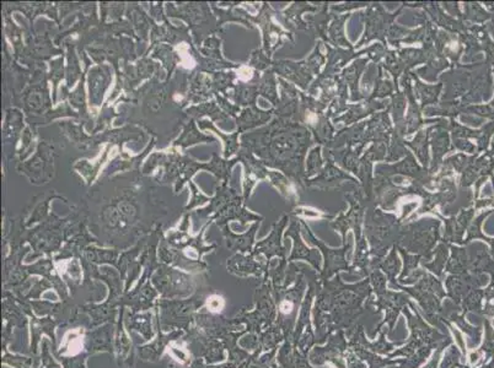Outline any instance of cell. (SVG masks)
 <instances>
[{
  "instance_id": "14",
  "label": "cell",
  "mask_w": 494,
  "mask_h": 368,
  "mask_svg": "<svg viewBox=\"0 0 494 368\" xmlns=\"http://www.w3.org/2000/svg\"><path fill=\"white\" fill-rule=\"evenodd\" d=\"M389 103L385 101L378 102L376 100H370L367 98L363 102L357 103V104H348L346 113L341 117H335L333 122L335 123H344V125H354L355 122H359L360 120L365 118L367 116L374 113L379 109H389Z\"/></svg>"
},
{
  "instance_id": "27",
  "label": "cell",
  "mask_w": 494,
  "mask_h": 368,
  "mask_svg": "<svg viewBox=\"0 0 494 368\" xmlns=\"http://www.w3.org/2000/svg\"><path fill=\"white\" fill-rule=\"evenodd\" d=\"M324 165V160L321 156V147H316L310 151L308 161H306V179L312 177L317 172H321Z\"/></svg>"
},
{
  "instance_id": "10",
  "label": "cell",
  "mask_w": 494,
  "mask_h": 368,
  "mask_svg": "<svg viewBox=\"0 0 494 368\" xmlns=\"http://www.w3.org/2000/svg\"><path fill=\"white\" fill-rule=\"evenodd\" d=\"M327 49V65L325 71L320 76L325 79H336L337 74L342 71L343 66L351 60L357 59L360 55H369V48L363 49L360 52H354L353 49L335 48L330 44H325Z\"/></svg>"
},
{
  "instance_id": "9",
  "label": "cell",
  "mask_w": 494,
  "mask_h": 368,
  "mask_svg": "<svg viewBox=\"0 0 494 368\" xmlns=\"http://www.w3.org/2000/svg\"><path fill=\"white\" fill-rule=\"evenodd\" d=\"M390 106L385 112L374 114L369 120H367V128L364 130L363 136L359 145L365 147L368 142L373 144H386L389 145L392 134L391 122H390Z\"/></svg>"
},
{
  "instance_id": "15",
  "label": "cell",
  "mask_w": 494,
  "mask_h": 368,
  "mask_svg": "<svg viewBox=\"0 0 494 368\" xmlns=\"http://www.w3.org/2000/svg\"><path fill=\"white\" fill-rule=\"evenodd\" d=\"M367 128V122H362L358 125H352L349 128H344L339 133H337L335 138L332 139L331 142L328 144L326 149L330 150H338L341 147H357L360 144L362 136L364 134V130Z\"/></svg>"
},
{
  "instance_id": "26",
  "label": "cell",
  "mask_w": 494,
  "mask_h": 368,
  "mask_svg": "<svg viewBox=\"0 0 494 368\" xmlns=\"http://www.w3.org/2000/svg\"><path fill=\"white\" fill-rule=\"evenodd\" d=\"M406 104H407V98L405 96V93L400 90L395 92V95L391 98V103H390V111L394 114L395 125L405 120Z\"/></svg>"
},
{
  "instance_id": "5",
  "label": "cell",
  "mask_w": 494,
  "mask_h": 368,
  "mask_svg": "<svg viewBox=\"0 0 494 368\" xmlns=\"http://www.w3.org/2000/svg\"><path fill=\"white\" fill-rule=\"evenodd\" d=\"M435 193L428 192L423 196V205L419 209L418 214L433 212L435 206H440L443 212L457 199V187L454 179L450 176L438 174L434 181Z\"/></svg>"
},
{
  "instance_id": "19",
  "label": "cell",
  "mask_w": 494,
  "mask_h": 368,
  "mask_svg": "<svg viewBox=\"0 0 494 368\" xmlns=\"http://www.w3.org/2000/svg\"><path fill=\"white\" fill-rule=\"evenodd\" d=\"M328 9V3H322L319 4V9L315 12V15L310 17L306 22L309 25L310 31L315 35L316 37L324 39L325 44H330L328 37H327V25L328 21L333 19V14L327 12Z\"/></svg>"
},
{
  "instance_id": "25",
  "label": "cell",
  "mask_w": 494,
  "mask_h": 368,
  "mask_svg": "<svg viewBox=\"0 0 494 368\" xmlns=\"http://www.w3.org/2000/svg\"><path fill=\"white\" fill-rule=\"evenodd\" d=\"M378 69H379V73H378V77L375 80L374 91L368 98L376 100V98H389V96L392 98L395 95V92L398 91L400 89L397 85H395V82H391V80H387L384 77L382 64L379 63Z\"/></svg>"
},
{
  "instance_id": "8",
  "label": "cell",
  "mask_w": 494,
  "mask_h": 368,
  "mask_svg": "<svg viewBox=\"0 0 494 368\" xmlns=\"http://www.w3.org/2000/svg\"><path fill=\"white\" fill-rule=\"evenodd\" d=\"M448 127L449 123L446 120H439L438 125L430 127L429 142L433 149V165L429 169L430 176H434L439 171L440 166L443 165L444 155L455 150L454 145H451Z\"/></svg>"
},
{
  "instance_id": "24",
  "label": "cell",
  "mask_w": 494,
  "mask_h": 368,
  "mask_svg": "<svg viewBox=\"0 0 494 368\" xmlns=\"http://www.w3.org/2000/svg\"><path fill=\"white\" fill-rule=\"evenodd\" d=\"M429 131L430 127L427 129H421L418 131L417 136L413 139V141H406V147H409L412 149L414 154L418 156L419 161L422 163V167L428 169L429 165Z\"/></svg>"
},
{
  "instance_id": "6",
  "label": "cell",
  "mask_w": 494,
  "mask_h": 368,
  "mask_svg": "<svg viewBox=\"0 0 494 368\" xmlns=\"http://www.w3.org/2000/svg\"><path fill=\"white\" fill-rule=\"evenodd\" d=\"M344 195H346V199L349 203L351 208L346 215L342 212L339 217H337L336 221L332 222L333 228L342 231L343 237H344L348 228H353L355 230V233L359 232V225L362 221L364 212L369 206V203L364 195L362 187H357V188H354L353 192H348Z\"/></svg>"
},
{
  "instance_id": "12",
  "label": "cell",
  "mask_w": 494,
  "mask_h": 368,
  "mask_svg": "<svg viewBox=\"0 0 494 368\" xmlns=\"http://www.w3.org/2000/svg\"><path fill=\"white\" fill-rule=\"evenodd\" d=\"M433 44L440 55L446 57V59L450 60L451 65H454V66L460 65L459 60H460L465 46L462 44L459 35L457 36L455 33L438 31L433 39Z\"/></svg>"
},
{
  "instance_id": "18",
  "label": "cell",
  "mask_w": 494,
  "mask_h": 368,
  "mask_svg": "<svg viewBox=\"0 0 494 368\" xmlns=\"http://www.w3.org/2000/svg\"><path fill=\"white\" fill-rule=\"evenodd\" d=\"M411 75L414 79V92H416L414 96L416 98H419V101H421L419 104L422 109H425V106H428V104L438 103L444 84L441 82L439 84H433V85L424 84L423 82L419 80L417 73H411Z\"/></svg>"
},
{
  "instance_id": "7",
  "label": "cell",
  "mask_w": 494,
  "mask_h": 368,
  "mask_svg": "<svg viewBox=\"0 0 494 368\" xmlns=\"http://www.w3.org/2000/svg\"><path fill=\"white\" fill-rule=\"evenodd\" d=\"M325 158H326V165L321 169L320 174L315 178L310 181L308 179L305 182V187H315L319 190H335V188H339L344 183H352L358 187L359 182L357 178L337 168L335 160L328 149L325 151Z\"/></svg>"
},
{
  "instance_id": "21",
  "label": "cell",
  "mask_w": 494,
  "mask_h": 368,
  "mask_svg": "<svg viewBox=\"0 0 494 368\" xmlns=\"http://www.w3.org/2000/svg\"><path fill=\"white\" fill-rule=\"evenodd\" d=\"M349 17H351L349 14L333 15V20L327 30V37H328L330 46L332 44L335 48H341V47L346 49L354 48V46L349 44L347 38L344 36V24Z\"/></svg>"
},
{
  "instance_id": "30",
  "label": "cell",
  "mask_w": 494,
  "mask_h": 368,
  "mask_svg": "<svg viewBox=\"0 0 494 368\" xmlns=\"http://www.w3.org/2000/svg\"><path fill=\"white\" fill-rule=\"evenodd\" d=\"M222 300L218 297H213L212 300H209V309L212 311H218V309H222Z\"/></svg>"
},
{
  "instance_id": "17",
  "label": "cell",
  "mask_w": 494,
  "mask_h": 368,
  "mask_svg": "<svg viewBox=\"0 0 494 368\" xmlns=\"http://www.w3.org/2000/svg\"><path fill=\"white\" fill-rule=\"evenodd\" d=\"M369 60V57H368V58H360V59L355 60L351 66L343 69L342 74L339 75V77L342 79L343 82H346L348 86L351 87L352 100H353V101L367 100V98L363 96V95H360V92H359L358 82L359 77L362 75L364 69L367 68V64H368Z\"/></svg>"
},
{
  "instance_id": "22",
  "label": "cell",
  "mask_w": 494,
  "mask_h": 368,
  "mask_svg": "<svg viewBox=\"0 0 494 368\" xmlns=\"http://www.w3.org/2000/svg\"><path fill=\"white\" fill-rule=\"evenodd\" d=\"M317 9H319V6H310L309 3L299 1V3H295L294 6H290L288 10H285L284 14H285V17H288L289 21H290V26H294V28L298 30V31H306L308 33V31H310L309 25H308V22L301 19V14L308 12V11L316 12Z\"/></svg>"
},
{
  "instance_id": "1",
  "label": "cell",
  "mask_w": 494,
  "mask_h": 368,
  "mask_svg": "<svg viewBox=\"0 0 494 368\" xmlns=\"http://www.w3.org/2000/svg\"><path fill=\"white\" fill-rule=\"evenodd\" d=\"M300 107L299 122L304 125L310 133L315 136L316 142L328 147L335 138V128L330 123V114L325 112V107L312 96H306L304 92L299 91Z\"/></svg>"
},
{
  "instance_id": "29",
  "label": "cell",
  "mask_w": 494,
  "mask_h": 368,
  "mask_svg": "<svg viewBox=\"0 0 494 368\" xmlns=\"http://www.w3.org/2000/svg\"><path fill=\"white\" fill-rule=\"evenodd\" d=\"M452 141H454V149L465 152L475 151V147L471 142H468L466 139H455V140Z\"/></svg>"
},
{
  "instance_id": "3",
  "label": "cell",
  "mask_w": 494,
  "mask_h": 368,
  "mask_svg": "<svg viewBox=\"0 0 494 368\" xmlns=\"http://www.w3.org/2000/svg\"><path fill=\"white\" fill-rule=\"evenodd\" d=\"M325 60V55L321 53V44H317L309 58L301 62H282V64H279V71L282 73V75L306 91L309 90V84L312 77L319 74Z\"/></svg>"
},
{
  "instance_id": "4",
  "label": "cell",
  "mask_w": 494,
  "mask_h": 368,
  "mask_svg": "<svg viewBox=\"0 0 494 368\" xmlns=\"http://www.w3.org/2000/svg\"><path fill=\"white\" fill-rule=\"evenodd\" d=\"M376 174H384L387 177L403 176L407 178L416 179L421 183H423L425 187L434 190V176H430L429 169L421 167L418 163H416L412 152L408 151L407 155L405 156V160L401 163L395 165H380L376 169Z\"/></svg>"
},
{
  "instance_id": "28",
  "label": "cell",
  "mask_w": 494,
  "mask_h": 368,
  "mask_svg": "<svg viewBox=\"0 0 494 368\" xmlns=\"http://www.w3.org/2000/svg\"><path fill=\"white\" fill-rule=\"evenodd\" d=\"M368 6L369 4H367V3H348V4H343V6H331V10L337 11V12H344V11L351 10V9H359V8Z\"/></svg>"
},
{
  "instance_id": "13",
  "label": "cell",
  "mask_w": 494,
  "mask_h": 368,
  "mask_svg": "<svg viewBox=\"0 0 494 368\" xmlns=\"http://www.w3.org/2000/svg\"><path fill=\"white\" fill-rule=\"evenodd\" d=\"M403 6L405 8L406 6H409V8L423 6L424 11L428 12L429 15L433 19V21L440 28H444V31H446V33L460 35V33L466 30L464 20H457L455 17L446 15L438 3H427V4H424V3L423 4H421V3H417V4H406V3H403Z\"/></svg>"
},
{
  "instance_id": "20",
  "label": "cell",
  "mask_w": 494,
  "mask_h": 368,
  "mask_svg": "<svg viewBox=\"0 0 494 368\" xmlns=\"http://www.w3.org/2000/svg\"><path fill=\"white\" fill-rule=\"evenodd\" d=\"M363 145H358L357 147H346L344 149H338V150H330L331 156L333 157L335 163H338L341 167L347 169L349 172L357 174L359 167V161H360V152L363 150Z\"/></svg>"
},
{
  "instance_id": "2",
  "label": "cell",
  "mask_w": 494,
  "mask_h": 368,
  "mask_svg": "<svg viewBox=\"0 0 494 368\" xmlns=\"http://www.w3.org/2000/svg\"><path fill=\"white\" fill-rule=\"evenodd\" d=\"M405 6H402L396 12H387L382 8L380 3H373L368 6V9L363 14V20L365 22V31L363 37L357 44V48L362 47L364 44H369L373 39H379L386 46L387 36L395 25V19L397 15L403 10Z\"/></svg>"
},
{
  "instance_id": "16",
  "label": "cell",
  "mask_w": 494,
  "mask_h": 368,
  "mask_svg": "<svg viewBox=\"0 0 494 368\" xmlns=\"http://www.w3.org/2000/svg\"><path fill=\"white\" fill-rule=\"evenodd\" d=\"M407 134V125L406 120L396 123L395 129L392 130L391 138L389 142V150L386 156V163H395L398 161L401 157L407 155L408 150L406 149V140L405 136Z\"/></svg>"
},
{
  "instance_id": "11",
  "label": "cell",
  "mask_w": 494,
  "mask_h": 368,
  "mask_svg": "<svg viewBox=\"0 0 494 368\" xmlns=\"http://www.w3.org/2000/svg\"><path fill=\"white\" fill-rule=\"evenodd\" d=\"M401 84L402 87H403V93L407 98L408 111L407 116L405 117V120H406V125H407V134L409 136V134H412L424 125V120L422 118L423 109L421 107V104L417 102V98L414 96L412 82H411V73H406V74L402 75Z\"/></svg>"
},
{
  "instance_id": "23",
  "label": "cell",
  "mask_w": 494,
  "mask_h": 368,
  "mask_svg": "<svg viewBox=\"0 0 494 368\" xmlns=\"http://www.w3.org/2000/svg\"><path fill=\"white\" fill-rule=\"evenodd\" d=\"M425 64L427 65L418 71L417 74L424 76L429 82H435L436 75L439 74L440 71H446V68L451 66L450 62L446 59V57L440 55L436 49L429 57L428 62Z\"/></svg>"
}]
</instances>
